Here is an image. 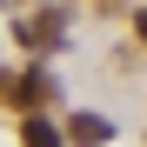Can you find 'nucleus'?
Returning <instances> with one entry per match:
<instances>
[{
	"label": "nucleus",
	"instance_id": "1",
	"mask_svg": "<svg viewBox=\"0 0 147 147\" xmlns=\"http://www.w3.org/2000/svg\"><path fill=\"white\" fill-rule=\"evenodd\" d=\"M0 94H7L20 114H47V107L60 100V80H54L47 67H34V74H0Z\"/></svg>",
	"mask_w": 147,
	"mask_h": 147
},
{
	"label": "nucleus",
	"instance_id": "2",
	"mask_svg": "<svg viewBox=\"0 0 147 147\" xmlns=\"http://www.w3.org/2000/svg\"><path fill=\"white\" fill-rule=\"evenodd\" d=\"M13 40L27 47V54H47V47H60V40H67V13H60V7H47V13L13 20Z\"/></svg>",
	"mask_w": 147,
	"mask_h": 147
},
{
	"label": "nucleus",
	"instance_id": "3",
	"mask_svg": "<svg viewBox=\"0 0 147 147\" xmlns=\"http://www.w3.org/2000/svg\"><path fill=\"white\" fill-rule=\"evenodd\" d=\"M67 140H74V147H100V140H114V120H100V114H67Z\"/></svg>",
	"mask_w": 147,
	"mask_h": 147
},
{
	"label": "nucleus",
	"instance_id": "4",
	"mask_svg": "<svg viewBox=\"0 0 147 147\" xmlns=\"http://www.w3.org/2000/svg\"><path fill=\"white\" fill-rule=\"evenodd\" d=\"M20 147H60L54 114H20Z\"/></svg>",
	"mask_w": 147,
	"mask_h": 147
},
{
	"label": "nucleus",
	"instance_id": "5",
	"mask_svg": "<svg viewBox=\"0 0 147 147\" xmlns=\"http://www.w3.org/2000/svg\"><path fill=\"white\" fill-rule=\"evenodd\" d=\"M134 34H140V40H147V7H134Z\"/></svg>",
	"mask_w": 147,
	"mask_h": 147
}]
</instances>
